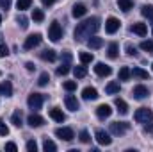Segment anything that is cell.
I'll use <instances>...</instances> for the list:
<instances>
[{
	"mask_svg": "<svg viewBox=\"0 0 153 152\" xmlns=\"http://www.w3.org/2000/svg\"><path fill=\"white\" fill-rule=\"evenodd\" d=\"M100 29V18L98 16H91L84 22H80L75 29V39L76 41H84L85 38H91V34H94Z\"/></svg>",
	"mask_w": 153,
	"mask_h": 152,
	"instance_id": "6da1fadb",
	"label": "cell"
},
{
	"mask_svg": "<svg viewBox=\"0 0 153 152\" xmlns=\"http://www.w3.org/2000/svg\"><path fill=\"white\" fill-rule=\"evenodd\" d=\"M134 120L137 122V123H150L153 120V113L150 108H139L135 114H134Z\"/></svg>",
	"mask_w": 153,
	"mask_h": 152,
	"instance_id": "7a4b0ae2",
	"label": "cell"
},
{
	"mask_svg": "<svg viewBox=\"0 0 153 152\" xmlns=\"http://www.w3.org/2000/svg\"><path fill=\"white\" fill-rule=\"evenodd\" d=\"M43 102H45V95L43 93H30L29 99H27V104H29V108L32 111H39Z\"/></svg>",
	"mask_w": 153,
	"mask_h": 152,
	"instance_id": "3957f363",
	"label": "cell"
},
{
	"mask_svg": "<svg viewBox=\"0 0 153 152\" xmlns=\"http://www.w3.org/2000/svg\"><path fill=\"white\" fill-rule=\"evenodd\" d=\"M48 38L52 41H59L62 38V27L59 25V22H52L48 27Z\"/></svg>",
	"mask_w": 153,
	"mask_h": 152,
	"instance_id": "277c9868",
	"label": "cell"
},
{
	"mask_svg": "<svg viewBox=\"0 0 153 152\" xmlns=\"http://www.w3.org/2000/svg\"><path fill=\"white\" fill-rule=\"evenodd\" d=\"M128 129H130L128 122H114V123H111V132L116 134V136H123Z\"/></svg>",
	"mask_w": 153,
	"mask_h": 152,
	"instance_id": "5b68a950",
	"label": "cell"
},
{
	"mask_svg": "<svg viewBox=\"0 0 153 152\" xmlns=\"http://www.w3.org/2000/svg\"><path fill=\"white\" fill-rule=\"evenodd\" d=\"M55 136L61 138V140H64V141H71L75 138V132L70 127H59V129H55Z\"/></svg>",
	"mask_w": 153,
	"mask_h": 152,
	"instance_id": "8992f818",
	"label": "cell"
},
{
	"mask_svg": "<svg viewBox=\"0 0 153 152\" xmlns=\"http://www.w3.org/2000/svg\"><path fill=\"white\" fill-rule=\"evenodd\" d=\"M94 138H96V141L100 143V145H111L112 143V138H111V134L109 132H105L103 129H98L96 132H94Z\"/></svg>",
	"mask_w": 153,
	"mask_h": 152,
	"instance_id": "52a82bcc",
	"label": "cell"
},
{
	"mask_svg": "<svg viewBox=\"0 0 153 152\" xmlns=\"http://www.w3.org/2000/svg\"><path fill=\"white\" fill-rule=\"evenodd\" d=\"M119 27H121V22L114 18V16H111V18H107V22H105V31L109 32V34H114L119 31Z\"/></svg>",
	"mask_w": 153,
	"mask_h": 152,
	"instance_id": "ba28073f",
	"label": "cell"
},
{
	"mask_svg": "<svg viewBox=\"0 0 153 152\" xmlns=\"http://www.w3.org/2000/svg\"><path fill=\"white\" fill-rule=\"evenodd\" d=\"M39 43H41V34H30L29 38L25 39V43H23V48L25 50H32V48H36Z\"/></svg>",
	"mask_w": 153,
	"mask_h": 152,
	"instance_id": "9c48e42d",
	"label": "cell"
},
{
	"mask_svg": "<svg viewBox=\"0 0 153 152\" xmlns=\"http://www.w3.org/2000/svg\"><path fill=\"white\" fill-rule=\"evenodd\" d=\"M64 104H66V108H68L70 111H73V113L80 109V102L76 100L75 95H66V97H64Z\"/></svg>",
	"mask_w": 153,
	"mask_h": 152,
	"instance_id": "30bf717a",
	"label": "cell"
},
{
	"mask_svg": "<svg viewBox=\"0 0 153 152\" xmlns=\"http://www.w3.org/2000/svg\"><path fill=\"white\" fill-rule=\"evenodd\" d=\"M94 72H96V75H100V77H109L112 74V68L109 65H105V63H96L94 65Z\"/></svg>",
	"mask_w": 153,
	"mask_h": 152,
	"instance_id": "8fae6325",
	"label": "cell"
},
{
	"mask_svg": "<svg viewBox=\"0 0 153 152\" xmlns=\"http://www.w3.org/2000/svg\"><path fill=\"white\" fill-rule=\"evenodd\" d=\"M132 97H134V99H137V100L146 99V97H148V88H146V86H143V84L135 86V88L132 90Z\"/></svg>",
	"mask_w": 153,
	"mask_h": 152,
	"instance_id": "7c38bea8",
	"label": "cell"
},
{
	"mask_svg": "<svg viewBox=\"0 0 153 152\" xmlns=\"http://www.w3.org/2000/svg\"><path fill=\"white\" fill-rule=\"evenodd\" d=\"M111 114H112V109H111L109 104H102V106L96 108V116H98L100 120H105V118H109Z\"/></svg>",
	"mask_w": 153,
	"mask_h": 152,
	"instance_id": "4fadbf2b",
	"label": "cell"
},
{
	"mask_svg": "<svg viewBox=\"0 0 153 152\" xmlns=\"http://www.w3.org/2000/svg\"><path fill=\"white\" fill-rule=\"evenodd\" d=\"M27 123H29L30 127H41V125L45 123V118H43V116H39L38 113H32V114H29Z\"/></svg>",
	"mask_w": 153,
	"mask_h": 152,
	"instance_id": "5bb4252c",
	"label": "cell"
},
{
	"mask_svg": "<svg viewBox=\"0 0 153 152\" xmlns=\"http://www.w3.org/2000/svg\"><path fill=\"white\" fill-rule=\"evenodd\" d=\"M39 57H41L43 61H48V63H53V61L57 59V52H55V50H52V48H46V50H43V52L39 54Z\"/></svg>",
	"mask_w": 153,
	"mask_h": 152,
	"instance_id": "9a60e30c",
	"label": "cell"
},
{
	"mask_svg": "<svg viewBox=\"0 0 153 152\" xmlns=\"http://www.w3.org/2000/svg\"><path fill=\"white\" fill-rule=\"evenodd\" d=\"M82 97H84L85 100H96V99H98V91H96V88H91V86H87V88H84V91H82Z\"/></svg>",
	"mask_w": 153,
	"mask_h": 152,
	"instance_id": "2e32d148",
	"label": "cell"
},
{
	"mask_svg": "<svg viewBox=\"0 0 153 152\" xmlns=\"http://www.w3.org/2000/svg\"><path fill=\"white\" fill-rule=\"evenodd\" d=\"M87 47H89L91 50H98V48L103 47V39L98 38V36H91V38L87 39Z\"/></svg>",
	"mask_w": 153,
	"mask_h": 152,
	"instance_id": "e0dca14e",
	"label": "cell"
},
{
	"mask_svg": "<svg viewBox=\"0 0 153 152\" xmlns=\"http://www.w3.org/2000/svg\"><path fill=\"white\" fill-rule=\"evenodd\" d=\"M50 118H52V120H55V122H59V123H62V122L66 120V114L62 113V109L53 108V109H50Z\"/></svg>",
	"mask_w": 153,
	"mask_h": 152,
	"instance_id": "ac0fdd59",
	"label": "cell"
},
{
	"mask_svg": "<svg viewBox=\"0 0 153 152\" xmlns=\"http://www.w3.org/2000/svg\"><path fill=\"white\" fill-rule=\"evenodd\" d=\"M85 13H87V7H85V4H75V5H73V11H71V14H73L75 18H82V16H85Z\"/></svg>",
	"mask_w": 153,
	"mask_h": 152,
	"instance_id": "d6986e66",
	"label": "cell"
},
{
	"mask_svg": "<svg viewBox=\"0 0 153 152\" xmlns=\"http://www.w3.org/2000/svg\"><path fill=\"white\" fill-rule=\"evenodd\" d=\"M132 32L134 34H137V36H146V32H148V27H146V23H134L132 25Z\"/></svg>",
	"mask_w": 153,
	"mask_h": 152,
	"instance_id": "ffe728a7",
	"label": "cell"
},
{
	"mask_svg": "<svg viewBox=\"0 0 153 152\" xmlns=\"http://www.w3.org/2000/svg\"><path fill=\"white\" fill-rule=\"evenodd\" d=\"M0 95H5V97H11L13 95V84L9 81L0 82Z\"/></svg>",
	"mask_w": 153,
	"mask_h": 152,
	"instance_id": "44dd1931",
	"label": "cell"
},
{
	"mask_svg": "<svg viewBox=\"0 0 153 152\" xmlns=\"http://www.w3.org/2000/svg\"><path fill=\"white\" fill-rule=\"evenodd\" d=\"M119 90H121V86H119V82H116V81H111V82L105 86V91H107L109 95H116V93H119Z\"/></svg>",
	"mask_w": 153,
	"mask_h": 152,
	"instance_id": "7402d4cb",
	"label": "cell"
},
{
	"mask_svg": "<svg viewBox=\"0 0 153 152\" xmlns=\"http://www.w3.org/2000/svg\"><path fill=\"white\" fill-rule=\"evenodd\" d=\"M114 106L117 108V111L121 114H126L128 113V106H126V102L123 100V99H116L114 100Z\"/></svg>",
	"mask_w": 153,
	"mask_h": 152,
	"instance_id": "603a6c76",
	"label": "cell"
},
{
	"mask_svg": "<svg viewBox=\"0 0 153 152\" xmlns=\"http://www.w3.org/2000/svg\"><path fill=\"white\" fill-rule=\"evenodd\" d=\"M117 7L125 13H128L130 9H134V2L132 0H117Z\"/></svg>",
	"mask_w": 153,
	"mask_h": 152,
	"instance_id": "cb8c5ba5",
	"label": "cell"
},
{
	"mask_svg": "<svg viewBox=\"0 0 153 152\" xmlns=\"http://www.w3.org/2000/svg\"><path fill=\"white\" fill-rule=\"evenodd\" d=\"M107 56H109L111 59H116V57L119 56V47H117V43H111V45H109V48H107Z\"/></svg>",
	"mask_w": 153,
	"mask_h": 152,
	"instance_id": "d4e9b609",
	"label": "cell"
},
{
	"mask_svg": "<svg viewBox=\"0 0 153 152\" xmlns=\"http://www.w3.org/2000/svg\"><path fill=\"white\" fill-rule=\"evenodd\" d=\"M11 122H13V125H14V127H22V125H23V122H22V111H20V109H16V111L13 113Z\"/></svg>",
	"mask_w": 153,
	"mask_h": 152,
	"instance_id": "484cf974",
	"label": "cell"
},
{
	"mask_svg": "<svg viewBox=\"0 0 153 152\" xmlns=\"http://www.w3.org/2000/svg\"><path fill=\"white\" fill-rule=\"evenodd\" d=\"M78 57H80V63H82V65H89V63H93V59H94V56H93L91 52H80Z\"/></svg>",
	"mask_w": 153,
	"mask_h": 152,
	"instance_id": "4316f807",
	"label": "cell"
},
{
	"mask_svg": "<svg viewBox=\"0 0 153 152\" xmlns=\"http://www.w3.org/2000/svg\"><path fill=\"white\" fill-rule=\"evenodd\" d=\"M132 72V75L137 77V79H150V75H148V72L146 70H143V68H139V66H135L134 70H130Z\"/></svg>",
	"mask_w": 153,
	"mask_h": 152,
	"instance_id": "83f0119b",
	"label": "cell"
},
{
	"mask_svg": "<svg viewBox=\"0 0 153 152\" xmlns=\"http://www.w3.org/2000/svg\"><path fill=\"white\" fill-rule=\"evenodd\" d=\"M73 74H75L76 79H84V77L87 75V68H85V65L75 66V68H73Z\"/></svg>",
	"mask_w": 153,
	"mask_h": 152,
	"instance_id": "f1b7e54d",
	"label": "cell"
},
{
	"mask_svg": "<svg viewBox=\"0 0 153 152\" xmlns=\"http://www.w3.org/2000/svg\"><path fill=\"white\" fill-rule=\"evenodd\" d=\"M43 149H45V152H55V150H57V145H55L52 140H48V138H46V140L43 141Z\"/></svg>",
	"mask_w": 153,
	"mask_h": 152,
	"instance_id": "f546056e",
	"label": "cell"
},
{
	"mask_svg": "<svg viewBox=\"0 0 153 152\" xmlns=\"http://www.w3.org/2000/svg\"><path fill=\"white\" fill-rule=\"evenodd\" d=\"M130 77H132V72H130L128 66H123V68L119 70V81H128Z\"/></svg>",
	"mask_w": 153,
	"mask_h": 152,
	"instance_id": "4dcf8cb0",
	"label": "cell"
},
{
	"mask_svg": "<svg viewBox=\"0 0 153 152\" xmlns=\"http://www.w3.org/2000/svg\"><path fill=\"white\" fill-rule=\"evenodd\" d=\"M32 20H34L36 23H41V22L45 20V13H43L41 9H34V11H32Z\"/></svg>",
	"mask_w": 153,
	"mask_h": 152,
	"instance_id": "1f68e13d",
	"label": "cell"
},
{
	"mask_svg": "<svg viewBox=\"0 0 153 152\" xmlns=\"http://www.w3.org/2000/svg\"><path fill=\"white\" fill-rule=\"evenodd\" d=\"M30 5H32V0H18V2H16V7H18L20 11L30 9Z\"/></svg>",
	"mask_w": 153,
	"mask_h": 152,
	"instance_id": "d6a6232c",
	"label": "cell"
},
{
	"mask_svg": "<svg viewBox=\"0 0 153 152\" xmlns=\"http://www.w3.org/2000/svg\"><path fill=\"white\" fill-rule=\"evenodd\" d=\"M141 14L144 16V18H153V5H143V9H141Z\"/></svg>",
	"mask_w": 153,
	"mask_h": 152,
	"instance_id": "836d02e7",
	"label": "cell"
},
{
	"mask_svg": "<svg viewBox=\"0 0 153 152\" xmlns=\"http://www.w3.org/2000/svg\"><path fill=\"white\" fill-rule=\"evenodd\" d=\"M70 72V63H61V66H57V75H66Z\"/></svg>",
	"mask_w": 153,
	"mask_h": 152,
	"instance_id": "e575fe53",
	"label": "cell"
},
{
	"mask_svg": "<svg viewBox=\"0 0 153 152\" xmlns=\"http://www.w3.org/2000/svg\"><path fill=\"white\" fill-rule=\"evenodd\" d=\"M62 88H64L66 91H75L76 90V81H66V82L62 84Z\"/></svg>",
	"mask_w": 153,
	"mask_h": 152,
	"instance_id": "d590c367",
	"label": "cell"
},
{
	"mask_svg": "<svg viewBox=\"0 0 153 152\" xmlns=\"http://www.w3.org/2000/svg\"><path fill=\"white\" fill-rule=\"evenodd\" d=\"M141 48H143L144 52L153 54V41H152V39H150V41H143V43H141Z\"/></svg>",
	"mask_w": 153,
	"mask_h": 152,
	"instance_id": "8d00e7d4",
	"label": "cell"
},
{
	"mask_svg": "<svg viewBox=\"0 0 153 152\" xmlns=\"http://www.w3.org/2000/svg\"><path fill=\"white\" fill-rule=\"evenodd\" d=\"M48 81H50V75H48L46 72H43V74L39 75V79H38V84H39V86H46V84H48Z\"/></svg>",
	"mask_w": 153,
	"mask_h": 152,
	"instance_id": "74e56055",
	"label": "cell"
},
{
	"mask_svg": "<svg viewBox=\"0 0 153 152\" xmlns=\"http://www.w3.org/2000/svg\"><path fill=\"white\" fill-rule=\"evenodd\" d=\"M16 22H18V25H20V27H22V29H27V27H29V20H27V18H25V16H23V14H20V16H18V20H16Z\"/></svg>",
	"mask_w": 153,
	"mask_h": 152,
	"instance_id": "f35d334b",
	"label": "cell"
},
{
	"mask_svg": "<svg viewBox=\"0 0 153 152\" xmlns=\"http://www.w3.org/2000/svg\"><path fill=\"white\" fill-rule=\"evenodd\" d=\"M78 138H80V141H82V143H89V141H91V138H89V132H87L85 129H84V131H80Z\"/></svg>",
	"mask_w": 153,
	"mask_h": 152,
	"instance_id": "ab89813d",
	"label": "cell"
},
{
	"mask_svg": "<svg viewBox=\"0 0 153 152\" xmlns=\"http://www.w3.org/2000/svg\"><path fill=\"white\" fill-rule=\"evenodd\" d=\"M125 50H126L128 56H135V54H137V48H135L132 43H126V45H125Z\"/></svg>",
	"mask_w": 153,
	"mask_h": 152,
	"instance_id": "60d3db41",
	"label": "cell"
},
{
	"mask_svg": "<svg viewBox=\"0 0 153 152\" xmlns=\"http://www.w3.org/2000/svg\"><path fill=\"white\" fill-rule=\"evenodd\" d=\"M27 150L29 152H36L38 150V143H36L34 140H29V141H27Z\"/></svg>",
	"mask_w": 153,
	"mask_h": 152,
	"instance_id": "b9f144b4",
	"label": "cell"
},
{
	"mask_svg": "<svg viewBox=\"0 0 153 152\" xmlns=\"http://www.w3.org/2000/svg\"><path fill=\"white\" fill-rule=\"evenodd\" d=\"M7 134H9V127L4 122H0V136H7Z\"/></svg>",
	"mask_w": 153,
	"mask_h": 152,
	"instance_id": "7bdbcfd3",
	"label": "cell"
},
{
	"mask_svg": "<svg viewBox=\"0 0 153 152\" xmlns=\"http://www.w3.org/2000/svg\"><path fill=\"white\" fill-rule=\"evenodd\" d=\"M5 56H9V48L5 45H0V57H5Z\"/></svg>",
	"mask_w": 153,
	"mask_h": 152,
	"instance_id": "ee69618b",
	"label": "cell"
},
{
	"mask_svg": "<svg viewBox=\"0 0 153 152\" xmlns=\"http://www.w3.org/2000/svg\"><path fill=\"white\" fill-rule=\"evenodd\" d=\"M5 150H18V147H16V143H13V141H9V143H5Z\"/></svg>",
	"mask_w": 153,
	"mask_h": 152,
	"instance_id": "f6af8a7d",
	"label": "cell"
},
{
	"mask_svg": "<svg viewBox=\"0 0 153 152\" xmlns=\"http://www.w3.org/2000/svg\"><path fill=\"white\" fill-rule=\"evenodd\" d=\"M0 7L2 9H9L11 7V0H0Z\"/></svg>",
	"mask_w": 153,
	"mask_h": 152,
	"instance_id": "bcb514c9",
	"label": "cell"
},
{
	"mask_svg": "<svg viewBox=\"0 0 153 152\" xmlns=\"http://www.w3.org/2000/svg\"><path fill=\"white\" fill-rule=\"evenodd\" d=\"M62 59H64V63H70V61H71V54H70V52H64V54H62Z\"/></svg>",
	"mask_w": 153,
	"mask_h": 152,
	"instance_id": "7dc6e473",
	"label": "cell"
},
{
	"mask_svg": "<svg viewBox=\"0 0 153 152\" xmlns=\"http://www.w3.org/2000/svg\"><path fill=\"white\" fill-rule=\"evenodd\" d=\"M25 68H27L29 72H32V70H34L36 66H34V63H25Z\"/></svg>",
	"mask_w": 153,
	"mask_h": 152,
	"instance_id": "c3c4849f",
	"label": "cell"
},
{
	"mask_svg": "<svg viewBox=\"0 0 153 152\" xmlns=\"http://www.w3.org/2000/svg\"><path fill=\"white\" fill-rule=\"evenodd\" d=\"M144 131H146V132H153V123H150V125H144Z\"/></svg>",
	"mask_w": 153,
	"mask_h": 152,
	"instance_id": "681fc988",
	"label": "cell"
},
{
	"mask_svg": "<svg viewBox=\"0 0 153 152\" xmlns=\"http://www.w3.org/2000/svg\"><path fill=\"white\" fill-rule=\"evenodd\" d=\"M41 2H43V5H46V7H48V5H52L55 0H41Z\"/></svg>",
	"mask_w": 153,
	"mask_h": 152,
	"instance_id": "f907efd6",
	"label": "cell"
},
{
	"mask_svg": "<svg viewBox=\"0 0 153 152\" xmlns=\"http://www.w3.org/2000/svg\"><path fill=\"white\" fill-rule=\"evenodd\" d=\"M152 34H153V18H152Z\"/></svg>",
	"mask_w": 153,
	"mask_h": 152,
	"instance_id": "816d5d0a",
	"label": "cell"
},
{
	"mask_svg": "<svg viewBox=\"0 0 153 152\" xmlns=\"http://www.w3.org/2000/svg\"><path fill=\"white\" fill-rule=\"evenodd\" d=\"M0 23H2V14H0Z\"/></svg>",
	"mask_w": 153,
	"mask_h": 152,
	"instance_id": "f5cc1de1",
	"label": "cell"
},
{
	"mask_svg": "<svg viewBox=\"0 0 153 152\" xmlns=\"http://www.w3.org/2000/svg\"><path fill=\"white\" fill-rule=\"evenodd\" d=\"M152 70H153V65H152Z\"/></svg>",
	"mask_w": 153,
	"mask_h": 152,
	"instance_id": "db71d44e",
	"label": "cell"
}]
</instances>
